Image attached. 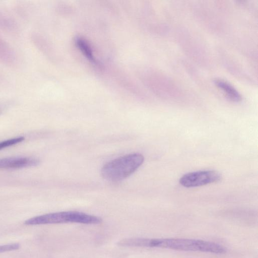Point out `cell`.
Listing matches in <instances>:
<instances>
[{"label": "cell", "instance_id": "obj_1", "mask_svg": "<svg viewBox=\"0 0 258 258\" xmlns=\"http://www.w3.org/2000/svg\"><path fill=\"white\" fill-rule=\"evenodd\" d=\"M118 244L122 246L157 247L216 254H223L226 252V249L218 243L187 238H131L119 241Z\"/></svg>", "mask_w": 258, "mask_h": 258}, {"label": "cell", "instance_id": "obj_2", "mask_svg": "<svg viewBox=\"0 0 258 258\" xmlns=\"http://www.w3.org/2000/svg\"><path fill=\"white\" fill-rule=\"evenodd\" d=\"M144 156L140 153H132L114 159L106 163L101 173L106 180L118 181L130 176L143 164Z\"/></svg>", "mask_w": 258, "mask_h": 258}, {"label": "cell", "instance_id": "obj_3", "mask_svg": "<svg viewBox=\"0 0 258 258\" xmlns=\"http://www.w3.org/2000/svg\"><path fill=\"white\" fill-rule=\"evenodd\" d=\"M100 217L78 211H64L51 213L36 216L26 220L27 225L77 223L96 224L101 223Z\"/></svg>", "mask_w": 258, "mask_h": 258}, {"label": "cell", "instance_id": "obj_4", "mask_svg": "<svg viewBox=\"0 0 258 258\" xmlns=\"http://www.w3.org/2000/svg\"><path fill=\"white\" fill-rule=\"evenodd\" d=\"M220 174L214 170H200L184 174L180 184L185 187H195L217 182L221 180Z\"/></svg>", "mask_w": 258, "mask_h": 258}, {"label": "cell", "instance_id": "obj_5", "mask_svg": "<svg viewBox=\"0 0 258 258\" xmlns=\"http://www.w3.org/2000/svg\"><path fill=\"white\" fill-rule=\"evenodd\" d=\"M18 57L14 48L0 36V62L10 67L16 66Z\"/></svg>", "mask_w": 258, "mask_h": 258}, {"label": "cell", "instance_id": "obj_6", "mask_svg": "<svg viewBox=\"0 0 258 258\" xmlns=\"http://www.w3.org/2000/svg\"><path fill=\"white\" fill-rule=\"evenodd\" d=\"M16 21L0 7V29L9 34L17 35L20 32Z\"/></svg>", "mask_w": 258, "mask_h": 258}, {"label": "cell", "instance_id": "obj_7", "mask_svg": "<svg viewBox=\"0 0 258 258\" xmlns=\"http://www.w3.org/2000/svg\"><path fill=\"white\" fill-rule=\"evenodd\" d=\"M215 85L222 90L232 101L239 102L241 100V96L238 91L228 82L221 79L214 80Z\"/></svg>", "mask_w": 258, "mask_h": 258}, {"label": "cell", "instance_id": "obj_8", "mask_svg": "<svg viewBox=\"0 0 258 258\" xmlns=\"http://www.w3.org/2000/svg\"><path fill=\"white\" fill-rule=\"evenodd\" d=\"M76 43L79 49L88 59L92 61H95L91 48L85 40L81 38H78L76 40Z\"/></svg>", "mask_w": 258, "mask_h": 258}, {"label": "cell", "instance_id": "obj_9", "mask_svg": "<svg viewBox=\"0 0 258 258\" xmlns=\"http://www.w3.org/2000/svg\"><path fill=\"white\" fill-rule=\"evenodd\" d=\"M23 137H17L0 142V150L17 144L24 140Z\"/></svg>", "mask_w": 258, "mask_h": 258}, {"label": "cell", "instance_id": "obj_10", "mask_svg": "<svg viewBox=\"0 0 258 258\" xmlns=\"http://www.w3.org/2000/svg\"><path fill=\"white\" fill-rule=\"evenodd\" d=\"M3 110V107L2 106V105H0V113Z\"/></svg>", "mask_w": 258, "mask_h": 258}, {"label": "cell", "instance_id": "obj_11", "mask_svg": "<svg viewBox=\"0 0 258 258\" xmlns=\"http://www.w3.org/2000/svg\"><path fill=\"white\" fill-rule=\"evenodd\" d=\"M1 77H0V82H1Z\"/></svg>", "mask_w": 258, "mask_h": 258}]
</instances>
